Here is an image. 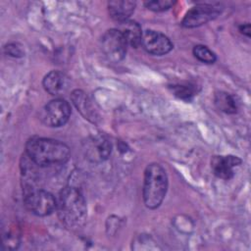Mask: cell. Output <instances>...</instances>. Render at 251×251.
Here are the masks:
<instances>
[{"label": "cell", "instance_id": "1", "mask_svg": "<svg viewBox=\"0 0 251 251\" xmlns=\"http://www.w3.org/2000/svg\"><path fill=\"white\" fill-rule=\"evenodd\" d=\"M25 155L35 165L46 167L66 163L70 157V149L59 140L32 137L25 144Z\"/></svg>", "mask_w": 251, "mask_h": 251}, {"label": "cell", "instance_id": "2", "mask_svg": "<svg viewBox=\"0 0 251 251\" xmlns=\"http://www.w3.org/2000/svg\"><path fill=\"white\" fill-rule=\"evenodd\" d=\"M56 210L60 221L68 227L77 228L86 219V204L81 191L67 186L59 194Z\"/></svg>", "mask_w": 251, "mask_h": 251}, {"label": "cell", "instance_id": "3", "mask_svg": "<svg viewBox=\"0 0 251 251\" xmlns=\"http://www.w3.org/2000/svg\"><path fill=\"white\" fill-rule=\"evenodd\" d=\"M168 176L165 169L157 163L149 164L144 172L142 196L149 209L158 208L167 193Z\"/></svg>", "mask_w": 251, "mask_h": 251}, {"label": "cell", "instance_id": "4", "mask_svg": "<svg viewBox=\"0 0 251 251\" xmlns=\"http://www.w3.org/2000/svg\"><path fill=\"white\" fill-rule=\"evenodd\" d=\"M24 201L31 213L41 217L50 215L57 206V200L52 193L34 185H24Z\"/></svg>", "mask_w": 251, "mask_h": 251}, {"label": "cell", "instance_id": "5", "mask_svg": "<svg viewBox=\"0 0 251 251\" xmlns=\"http://www.w3.org/2000/svg\"><path fill=\"white\" fill-rule=\"evenodd\" d=\"M71 113L70 104L62 98H56L45 105L41 113V120L48 126L59 127L69 121Z\"/></svg>", "mask_w": 251, "mask_h": 251}, {"label": "cell", "instance_id": "6", "mask_svg": "<svg viewBox=\"0 0 251 251\" xmlns=\"http://www.w3.org/2000/svg\"><path fill=\"white\" fill-rule=\"evenodd\" d=\"M101 46L106 57L112 62L122 61L126 53L127 43L118 28L107 30L101 38Z\"/></svg>", "mask_w": 251, "mask_h": 251}, {"label": "cell", "instance_id": "7", "mask_svg": "<svg viewBox=\"0 0 251 251\" xmlns=\"http://www.w3.org/2000/svg\"><path fill=\"white\" fill-rule=\"evenodd\" d=\"M221 13V8L216 5L200 4L192 7L184 16L182 25L184 27H197L214 20Z\"/></svg>", "mask_w": 251, "mask_h": 251}, {"label": "cell", "instance_id": "8", "mask_svg": "<svg viewBox=\"0 0 251 251\" xmlns=\"http://www.w3.org/2000/svg\"><path fill=\"white\" fill-rule=\"evenodd\" d=\"M141 44L148 53L157 56L165 55L173 48V43L168 36L154 30H146L143 33Z\"/></svg>", "mask_w": 251, "mask_h": 251}, {"label": "cell", "instance_id": "9", "mask_svg": "<svg viewBox=\"0 0 251 251\" xmlns=\"http://www.w3.org/2000/svg\"><path fill=\"white\" fill-rule=\"evenodd\" d=\"M241 164V160L236 156H215L211 160V168L216 176L222 179H230L233 175V169Z\"/></svg>", "mask_w": 251, "mask_h": 251}, {"label": "cell", "instance_id": "10", "mask_svg": "<svg viewBox=\"0 0 251 251\" xmlns=\"http://www.w3.org/2000/svg\"><path fill=\"white\" fill-rule=\"evenodd\" d=\"M44 89L53 96L65 94L70 87V77L60 71H51L42 81Z\"/></svg>", "mask_w": 251, "mask_h": 251}, {"label": "cell", "instance_id": "11", "mask_svg": "<svg viewBox=\"0 0 251 251\" xmlns=\"http://www.w3.org/2000/svg\"><path fill=\"white\" fill-rule=\"evenodd\" d=\"M112 151L111 142L102 135L90 138L85 144V152L88 159L100 162L106 160Z\"/></svg>", "mask_w": 251, "mask_h": 251}, {"label": "cell", "instance_id": "12", "mask_svg": "<svg viewBox=\"0 0 251 251\" xmlns=\"http://www.w3.org/2000/svg\"><path fill=\"white\" fill-rule=\"evenodd\" d=\"M71 99L77 111L84 117V119L93 124L97 123L99 120V115L94 107V104L92 103V100L85 92L76 89L72 92Z\"/></svg>", "mask_w": 251, "mask_h": 251}, {"label": "cell", "instance_id": "13", "mask_svg": "<svg viewBox=\"0 0 251 251\" xmlns=\"http://www.w3.org/2000/svg\"><path fill=\"white\" fill-rule=\"evenodd\" d=\"M134 8L135 2L128 0H116L110 1L108 3V11L110 17L119 23L128 20L134 11Z\"/></svg>", "mask_w": 251, "mask_h": 251}, {"label": "cell", "instance_id": "14", "mask_svg": "<svg viewBox=\"0 0 251 251\" xmlns=\"http://www.w3.org/2000/svg\"><path fill=\"white\" fill-rule=\"evenodd\" d=\"M118 29L125 37L127 45L136 48L141 44L143 33L140 25L136 22L129 20L122 22L120 23V26Z\"/></svg>", "mask_w": 251, "mask_h": 251}, {"label": "cell", "instance_id": "15", "mask_svg": "<svg viewBox=\"0 0 251 251\" xmlns=\"http://www.w3.org/2000/svg\"><path fill=\"white\" fill-rule=\"evenodd\" d=\"M214 101L217 108L226 114H234L237 111V102L235 98L227 92H217Z\"/></svg>", "mask_w": 251, "mask_h": 251}, {"label": "cell", "instance_id": "16", "mask_svg": "<svg viewBox=\"0 0 251 251\" xmlns=\"http://www.w3.org/2000/svg\"><path fill=\"white\" fill-rule=\"evenodd\" d=\"M193 54L200 62L206 64H213L216 61L215 53L204 45H196L193 48Z\"/></svg>", "mask_w": 251, "mask_h": 251}, {"label": "cell", "instance_id": "17", "mask_svg": "<svg viewBox=\"0 0 251 251\" xmlns=\"http://www.w3.org/2000/svg\"><path fill=\"white\" fill-rule=\"evenodd\" d=\"M172 91L173 93L183 100H189L191 99V97H193L196 93L194 86L189 85V84H176V85H173L172 86Z\"/></svg>", "mask_w": 251, "mask_h": 251}, {"label": "cell", "instance_id": "18", "mask_svg": "<svg viewBox=\"0 0 251 251\" xmlns=\"http://www.w3.org/2000/svg\"><path fill=\"white\" fill-rule=\"evenodd\" d=\"M173 5H174V2L169 0H154V1L145 2V6L149 10H152L155 12H162V11L168 10Z\"/></svg>", "mask_w": 251, "mask_h": 251}, {"label": "cell", "instance_id": "19", "mask_svg": "<svg viewBox=\"0 0 251 251\" xmlns=\"http://www.w3.org/2000/svg\"><path fill=\"white\" fill-rule=\"evenodd\" d=\"M5 49L7 51V54L10 55V56H13V57H21V56H23L22 48L19 47V45L16 44V43L8 44L5 47Z\"/></svg>", "mask_w": 251, "mask_h": 251}, {"label": "cell", "instance_id": "20", "mask_svg": "<svg viewBox=\"0 0 251 251\" xmlns=\"http://www.w3.org/2000/svg\"><path fill=\"white\" fill-rule=\"evenodd\" d=\"M240 31L244 34H246L247 36H250V25L249 24H245L243 25L240 26Z\"/></svg>", "mask_w": 251, "mask_h": 251}]
</instances>
